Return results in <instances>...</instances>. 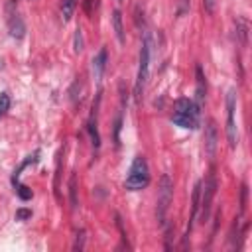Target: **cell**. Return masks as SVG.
I'll list each match as a JSON object with an SVG mask.
<instances>
[{"mask_svg": "<svg viewBox=\"0 0 252 252\" xmlns=\"http://www.w3.org/2000/svg\"><path fill=\"white\" fill-rule=\"evenodd\" d=\"M215 189H217V181L213 175H209L205 179V183H201V197H199V209H201L203 222L209 219V209H211V201L215 197Z\"/></svg>", "mask_w": 252, "mask_h": 252, "instance_id": "8992f818", "label": "cell"}, {"mask_svg": "<svg viewBox=\"0 0 252 252\" xmlns=\"http://www.w3.org/2000/svg\"><path fill=\"white\" fill-rule=\"evenodd\" d=\"M83 242H85V230H81L79 234H77V240H75V250H83Z\"/></svg>", "mask_w": 252, "mask_h": 252, "instance_id": "44dd1931", "label": "cell"}, {"mask_svg": "<svg viewBox=\"0 0 252 252\" xmlns=\"http://www.w3.org/2000/svg\"><path fill=\"white\" fill-rule=\"evenodd\" d=\"M104 67H106V47H100L98 53L93 57V75L96 81L102 79V73H104Z\"/></svg>", "mask_w": 252, "mask_h": 252, "instance_id": "9c48e42d", "label": "cell"}, {"mask_svg": "<svg viewBox=\"0 0 252 252\" xmlns=\"http://www.w3.org/2000/svg\"><path fill=\"white\" fill-rule=\"evenodd\" d=\"M234 110H236V93L230 89L226 94V138H228V146L234 150L236 148V122H234Z\"/></svg>", "mask_w": 252, "mask_h": 252, "instance_id": "5b68a950", "label": "cell"}, {"mask_svg": "<svg viewBox=\"0 0 252 252\" xmlns=\"http://www.w3.org/2000/svg\"><path fill=\"white\" fill-rule=\"evenodd\" d=\"M32 217V211L30 209H18L16 211V219L18 220H24V219H30Z\"/></svg>", "mask_w": 252, "mask_h": 252, "instance_id": "d6986e66", "label": "cell"}, {"mask_svg": "<svg viewBox=\"0 0 252 252\" xmlns=\"http://www.w3.org/2000/svg\"><path fill=\"white\" fill-rule=\"evenodd\" d=\"M171 122L181 128H197L199 126V106L191 98H177L171 114Z\"/></svg>", "mask_w": 252, "mask_h": 252, "instance_id": "6da1fadb", "label": "cell"}, {"mask_svg": "<svg viewBox=\"0 0 252 252\" xmlns=\"http://www.w3.org/2000/svg\"><path fill=\"white\" fill-rule=\"evenodd\" d=\"M148 183H150L148 161H146V158L138 156V158H134V161H132V165H130V171H128V175H126L124 187H126L128 191H138V189H144Z\"/></svg>", "mask_w": 252, "mask_h": 252, "instance_id": "7a4b0ae2", "label": "cell"}, {"mask_svg": "<svg viewBox=\"0 0 252 252\" xmlns=\"http://www.w3.org/2000/svg\"><path fill=\"white\" fill-rule=\"evenodd\" d=\"M98 100H100V96H96V102L93 104V112H91V118H89V134H91V140H93V146L94 148L100 146V136H98V130H96V108H98Z\"/></svg>", "mask_w": 252, "mask_h": 252, "instance_id": "30bf717a", "label": "cell"}, {"mask_svg": "<svg viewBox=\"0 0 252 252\" xmlns=\"http://www.w3.org/2000/svg\"><path fill=\"white\" fill-rule=\"evenodd\" d=\"M69 195H71V209H77V177L71 175L69 179Z\"/></svg>", "mask_w": 252, "mask_h": 252, "instance_id": "9a60e30c", "label": "cell"}, {"mask_svg": "<svg viewBox=\"0 0 252 252\" xmlns=\"http://www.w3.org/2000/svg\"><path fill=\"white\" fill-rule=\"evenodd\" d=\"M148 75H150V37L146 35L144 37V43H142V49H140V67H138V77H136V85H134V96H136V100L142 98V93H144Z\"/></svg>", "mask_w": 252, "mask_h": 252, "instance_id": "3957f363", "label": "cell"}, {"mask_svg": "<svg viewBox=\"0 0 252 252\" xmlns=\"http://www.w3.org/2000/svg\"><path fill=\"white\" fill-rule=\"evenodd\" d=\"M171 197H173V181L167 173H163L159 179V189H158V220H161V222L169 209Z\"/></svg>", "mask_w": 252, "mask_h": 252, "instance_id": "277c9868", "label": "cell"}, {"mask_svg": "<svg viewBox=\"0 0 252 252\" xmlns=\"http://www.w3.org/2000/svg\"><path fill=\"white\" fill-rule=\"evenodd\" d=\"M16 193H18V197L20 199H24V201H28V199H32V189H28L26 185H16Z\"/></svg>", "mask_w": 252, "mask_h": 252, "instance_id": "2e32d148", "label": "cell"}, {"mask_svg": "<svg viewBox=\"0 0 252 252\" xmlns=\"http://www.w3.org/2000/svg\"><path fill=\"white\" fill-rule=\"evenodd\" d=\"M93 6L96 8V0H85V12L91 16L93 14Z\"/></svg>", "mask_w": 252, "mask_h": 252, "instance_id": "7402d4cb", "label": "cell"}, {"mask_svg": "<svg viewBox=\"0 0 252 252\" xmlns=\"http://www.w3.org/2000/svg\"><path fill=\"white\" fill-rule=\"evenodd\" d=\"M8 30H10V35L16 39H22L24 32H26V26H24V20L20 18V14L10 12V10H8Z\"/></svg>", "mask_w": 252, "mask_h": 252, "instance_id": "ba28073f", "label": "cell"}, {"mask_svg": "<svg viewBox=\"0 0 252 252\" xmlns=\"http://www.w3.org/2000/svg\"><path fill=\"white\" fill-rule=\"evenodd\" d=\"M83 49V32H81V28H77L75 30V53H79Z\"/></svg>", "mask_w": 252, "mask_h": 252, "instance_id": "ac0fdd59", "label": "cell"}, {"mask_svg": "<svg viewBox=\"0 0 252 252\" xmlns=\"http://www.w3.org/2000/svg\"><path fill=\"white\" fill-rule=\"evenodd\" d=\"M215 6H217V0H203V8H205L207 14H213Z\"/></svg>", "mask_w": 252, "mask_h": 252, "instance_id": "ffe728a7", "label": "cell"}, {"mask_svg": "<svg viewBox=\"0 0 252 252\" xmlns=\"http://www.w3.org/2000/svg\"><path fill=\"white\" fill-rule=\"evenodd\" d=\"M8 108H10V94L8 93H2L0 94V116H4Z\"/></svg>", "mask_w": 252, "mask_h": 252, "instance_id": "e0dca14e", "label": "cell"}, {"mask_svg": "<svg viewBox=\"0 0 252 252\" xmlns=\"http://www.w3.org/2000/svg\"><path fill=\"white\" fill-rule=\"evenodd\" d=\"M112 26H114V32H116L118 41L124 43V28H122V14H120V10H114L112 12Z\"/></svg>", "mask_w": 252, "mask_h": 252, "instance_id": "7c38bea8", "label": "cell"}, {"mask_svg": "<svg viewBox=\"0 0 252 252\" xmlns=\"http://www.w3.org/2000/svg\"><path fill=\"white\" fill-rule=\"evenodd\" d=\"M217 140H219V134H217L215 120H209V122H207V126H205V154H207L209 158H213V156H215Z\"/></svg>", "mask_w": 252, "mask_h": 252, "instance_id": "52a82bcc", "label": "cell"}, {"mask_svg": "<svg viewBox=\"0 0 252 252\" xmlns=\"http://www.w3.org/2000/svg\"><path fill=\"white\" fill-rule=\"evenodd\" d=\"M77 2L79 0H61V16H63L65 22L71 20V16H73V12L77 8Z\"/></svg>", "mask_w": 252, "mask_h": 252, "instance_id": "4fadbf2b", "label": "cell"}, {"mask_svg": "<svg viewBox=\"0 0 252 252\" xmlns=\"http://www.w3.org/2000/svg\"><path fill=\"white\" fill-rule=\"evenodd\" d=\"M197 106L203 104L205 100V77H203V69L197 65Z\"/></svg>", "mask_w": 252, "mask_h": 252, "instance_id": "8fae6325", "label": "cell"}, {"mask_svg": "<svg viewBox=\"0 0 252 252\" xmlns=\"http://www.w3.org/2000/svg\"><path fill=\"white\" fill-rule=\"evenodd\" d=\"M236 32L240 35V43L246 45V35H248V24L242 18H236Z\"/></svg>", "mask_w": 252, "mask_h": 252, "instance_id": "5bb4252c", "label": "cell"}]
</instances>
